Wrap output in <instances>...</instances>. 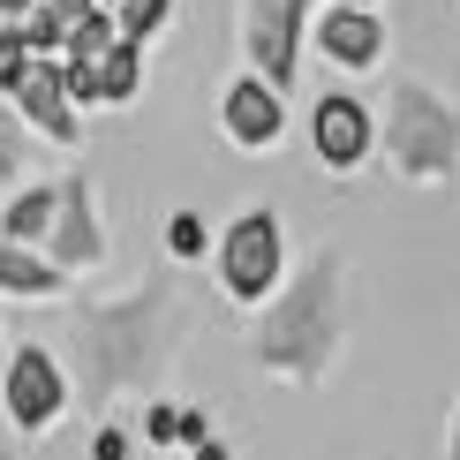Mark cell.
<instances>
[{
	"instance_id": "1",
	"label": "cell",
	"mask_w": 460,
	"mask_h": 460,
	"mask_svg": "<svg viewBox=\"0 0 460 460\" xmlns=\"http://www.w3.org/2000/svg\"><path fill=\"white\" fill-rule=\"evenodd\" d=\"M174 340V287H144L128 302H91L75 317V370H84V408H106L113 393L144 385L166 362Z\"/></svg>"
},
{
	"instance_id": "2",
	"label": "cell",
	"mask_w": 460,
	"mask_h": 460,
	"mask_svg": "<svg viewBox=\"0 0 460 460\" xmlns=\"http://www.w3.org/2000/svg\"><path fill=\"white\" fill-rule=\"evenodd\" d=\"M340 348V257H310L257 324V362L279 377H317Z\"/></svg>"
},
{
	"instance_id": "3",
	"label": "cell",
	"mask_w": 460,
	"mask_h": 460,
	"mask_svg": "<svg viewBox=\"0 0 460 460\" xmlns=\"http://www.w3.org/2000/svg\"><path fill=\"white\" fill-rule=\"evenodd\" d=\"M385 151L408 181H438L460 166V113L423 84H393L385 99Z\"/></svg>"
},
{
	"instance_id": "4",
	"label": "cell",
	"mask_w": 460,
	"mask_h": 460,
	"mask_svg": "<svg viewBox=\"0 0 460 460\" xmlns=\"http://www.w3.org/2000/svg\"><path fill=\"white\" fill-rule=\"evenodd\" d=\"M219 272H226V295L234 302H264L279 287V219L272 212H242L234 226H226Z\"/></svg>"
},
{
	"instance_id": "5",
	"label": "cell",
	"mask_w": 460,
	"mask_h": 460,
	"mask_svg": "<svg viewBox=\"0 0 460 460\" xmlns=\"http://www.w3.org/2000/svg\"><path fill=\"white\" fill-rule=\"evenodd\" d=\"M106 257V234H99V197H91L84 174H68L53 189V226H46V264L53 272H84V264Z\"/></svg>"
},
{
	"instance_id": "6",
	"label": "cell",
	"mask_w": 460,
	"mask_h": 460,
	"mask_svg": "<svg viewBox=\"0 0 460 460\" xmlns=\"http://www.w3.org/2000/svg\"><path fill=\"white\" fill-rule=\"evenodd\" d=\"M0 91L8 106H23V121L53 144H75V113H68V91H61V68L23 53V61H0Z\"/></svg>"
},
{
	"instance_id": "7",
	"label": "cell",
	"mask_w": 460,
	"mask_h": 460,
	"mask_svg": "<svg viewBox=\"0 0 460 460\" xmlns=\"http://www.w3.org/2000/svg\"><path fill=\"white\" fill-rule=\"evenodd\" d=\"M302 15L310 0H249V61L272 91L295 84V61H302Z\"/></svg>"
},
{
	"instance_id": "8",
	"label": "cell",
	"mask_w": 460,
	"mask_h": 460,
	"mask_svg": "<svg viewBox=\"0 0 460 460\" xmlns=\"http://www.w3.org/2000/svg\"><path fill=\"white\" fill-rule=\"evenodd\" d=\"M310 144H317V159L324 166H348L362 159V151L377 144V121H370V106L362 99H348V91H332V99H317V113H310Z\"/></svg>"
},
{
	"instance_id": "9",
	"label": "cell",
	"mask_w": 460,
	"mask_h": 460,
	"mask_svg": "<svg viewBox=\"0 0 460 460\" xmlns=\"http://www.w3.org/2000/svg\"><path fill=\"white\" fill-rule=\"evenodd\" d=\"M8 415L23 430H46L53 415H61V370H53V355L46 348H15V362H8Z\"/></svg>"
},
{
	"instance_id": "10",
	"label": "cell",
	"mask_w": 460,
	"mask_h": 460,
	"mask_svg": "<svg viewBox=\"0 0 460 460\" xmlns=\"http://www.w3.org/2000/svg\"><path fill=\"white\" fill-rule=\"evenodd\" d=\"M279 128H287V106H279V91L264 84V75H242L234 91H226V137L234 144H279Z\"/></svg>"
},
{
	"instance_id": "11",
	"label": "cell",
	"mask_w": 460,
	"mask_h": 460,
	"mask_svg": "<svg viewBox=\"0 0 460 460\" xmlns=\"http://www.w3.org/2000/svg\"><path fill=\"white\" fill-rule=\"evenodd\" d=\"M377 46H385V23H377L370 8H332L324 15V53H332L340 68H370Z\"/></svg>"
},
{
	"instance_id": "12",
	"label": "cell",
	"mask_w": 460,
	"mask_h": 460,
	"mask_svg": "<svg viewBox=\"0 0 460 460\" xmlns=\"http://www.w3.org/2000/svg\"><path fill=\"white\" fill-rule=\"evenodd\" d=\"M0 287L8 295H61V272H53L46 257H31V249H15V242H0Z\"/></svg>"
},
{
	"instance_id": "13",
	"label": "cell",
	"mask_w": 460,
	"mask_h": 460,
	"mask_svg": "<svg viewBox=\"0 0 460 460\" xmlns=\"http://www.w3.org/2000/svg\"><path fill=\"white\" fill-rule=\"evenodd\" d=\"M46 226H53V189H23V197L0 212V242L31 249V242H46Z\"/></svg>"
},
{
	"instance_id": "14",
	"label": "cell",
	"mask_w": 460,
	"mask_h": 460,
	"mask_svg": "<svg viewBox=\"0 0 460 460\" xmlns=\"http://www.w3.org/2000/svg\"><path fill=\"white\" fill-rule=\"evenodd\" d=\"M137 84H144V46L113 38V46L99 53V99H128Z\"/></svg>"
},
{
	"instance_id": "15",
	"label": "cell",
	"mask_w": 460,
	"mask_h": 460,
	"mask_svg": "<svg viewBox=\"0 0 460 460\" xmlns=\"http://www.w3.org/2000/svg\"><path fill=\"white\" fill-rule=\"evenodd\" d=\"M106 46H113V23H106L99 8H91L84 23H68V31H61V53H68V61H99Z\"/></svg>"
},
{
	"instance_id": "16",
	"label": "cell",
	"mask_w": 460,
	"mask_h": 460,
	"mask_svg": "<svg viewBox=\"0 0 460 460\" xmlns=\"http://www.w3.org/2000/svg\"><path fill=\"white\" fill-rule=\"evenodd\" d=\"M113 8H121V23H113V38H128V46H144L151 31L166 23V8H174V0H113Z\"/></svg>"
},
{
	"instance_id": "17",
	"label": "cell",
	"mask_w": 460,
	"mask_h": 460,
	"mask_svg": "<svg viewBox=\"0 0 460 460\" xmlns=\"http://www.w3.org/2000/svg\"><path fill=\"white\" fill-rule=\"evenodd\" d=\"M23 121H15V106H0V181H8V174H23Z\"/></svg>"
},
{
	"instance_id": "18",
	"label": "cell",
	"mask_w": 460,
	"mask_h": 460,
	"mask_svg": "<svg viewBox=\"0 0 460 460\" xmlns=\"http://www.w3.org/2000/svg\"><path fill=\"white\" fill-rule=\"evenodd\" d=\"M166 226H174V234H166V242H174V257H197V249H204V219L197 212H174Z\"/></svg>"
},
{
	"instance_id": "19",
	"label": "cell",
	"mask_w": 460,
	"mask_h": 460,
	"mask_svg": "<svg viewBox=\"0 0 460 460\" xmlns=\"http://www.w3.org/2000/svg\"><path fill=\"white\" fill-rule=\"evenodd\" d=\"M174 415H181V408H151V415H144V438H151V446H174Z\"/></svg>"
},
{
	"instance_id": "20",
	"label": "cell",
	"mask_w": 460,
	"mask_h": 460,
	"mask_svg": "<svg viewBox=\"0 0 460 460\" xmlns=\"http://www.w3.org/2000/svg\"><path fill=\"white\" fill-rule=\"evenodd\" d=\"M99 460H128V438L121 430H99Z\"/></svg>"
},
{
	"instance_id": "21",
	"label": "cell",
	"mask_w": 460,
	"mask_h": 460,
	"mask_svg": "<svg viewBox=\"0 0 460 460\" xmlns=\"http://www.w3.org/2000/svg\"><path fill=\"white\" fill-rule=\"evenodd\" d=\"M31 8V0H0V23H8V15H23Z\"/></svg>"
},
{
	"instance_id": "22",
	"label": "cell",
	"mask_w": 460,
	"mask_h": 460,
	"mask_svg": "<svg viewBox=\"0 0 460 460\" xmlns=\"http://www.w3.org/2000/svg\"><path fill=\"white\" fill-rule=\"evenodd\" d=\"M197 460H226V453H219V446H212V438H204V446H197Z\"/></svg>"
},
{
	"instance_id": "23",
	"label": "cell",
	"mask_w": 460,
	"mask_h": 460,
	"mask_svg": "<svg viewBox=\"0 0 460 460\" xmlns=\"http://www.w3.org/2000/svg\"><path fill=\"white\" fill-rule=\"evenodd\" d=\"M446 460H460V415H453V446H446Z\"/></svg>"
},
{
	"instance_id": "24",
	"label": "cell",
	"mask_w": 460,
	"mask_h": 460,
	"mask_svg": "<svg viewBox=\"0 0 460 460\" xmlns=\"http://www.w3.org/2000/svg\"><path fill=\"white\" fill-rule=\"evenodd\" d=\"M340 8H370V0H340Z\"/></svg>"
},
{
	"instance_id": "25",
	"label": "cell",
	"mask_w": 460,
	"mask_h": 460,
	"mask_svg": "<svg viewBox=\"0 0 460 460\" xmlns=\"http://www.w3.org/2000/svg\"><path fill=\"white\" fill-rule=\"evenodd\" d=\"M0 460H15V453H8V446H0Z\"/></svg>"
},
{
	"instance_id": "26",
	"label": "cell",
	"mask_w": 460,
	"mask_h": 460,
	"mask_svg": "<svg viewBox=\"0 0 460 460\" xmlns=\"http://www.w3.org/2000/svg\"><path fill=\"white\" fill-rule=\"evenodd\" d=\"M91 8H99V0H91Z\"/></svg>"
}]
</instances>
